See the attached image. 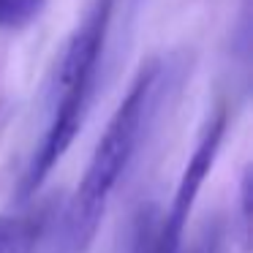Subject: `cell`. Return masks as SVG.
<instances>
[{
  "mask_svg": "<svg viewBox=\"0 0 253 253\" xmlns=\"http://www.w3.org/2000/svg\"><path fill=\"white\" fill-rule=\"evenodd\" d=\"M44 6L46 0H0V30H19L30 25Z\"/></svg>",
  "mask_w": 253,
  "mask_h": 253,
  "instance_id": "5b68a950",
  "label": "cell"
},
{
  "mask_svg": "<svg viewBox=\"0 0 253 253\" xmlns=\"http://www.w3.org/2000/svg\"><path fill=\"white\" fill-rule=\"evenodd\" d=\"M226 126H229V112L223 106L215 109L207 117V123H204L202 133H199V142L193 147L191 158H188L185 169H182L180 182H177L169 212L158 223V237H155V251L158 253H180L182 234H185V226H188V215H191L193 202H196L207 174L215 166V158H218L220 144H223V136H226Z\"/></svg>",
  "mask_w": 253,
  "mask_h": 253,
  "instance_id": "3957f363",
  "label": "cell"
},
{
  "mask_svg": "<svg viewBox=\"0 0 253 253\" xmlns=\"http://www.w3.org/2000/svg\"><path fill=\"white\" fill-rule=\"evenodd\" d=\"M251 169H245L240 180V229H242V248L248 251L251 245Z\"/></svg>",
  "mask_w": 253,
  "mask_h": 253,
  "instance_id": "ba28073f",
  "label": "cell"
},
{
  "mask_svg": "<svg viewBox=\"0 0 253 253\" xmlns=\"http://www.w3.org/2000/svg\"><path fill=\"white\" fill-rule=\"evenodd\" d=\"M161 74H164V68H161L158 57H150L147 63H142L128 93L123 95L120 106L115 109L109 126L101 133L98 144L90 155V164L66 212V240L71 253L87 251L117 182L126 174L131 158L136 155L147 120L155 109Z\"/></svg>",
  "mask_w": 253,
  "mask_h": 253,
  "instance_id": "6da1fadb",
  "label": "cell"
},
{
  "mask_svg": "<svg viewBox=\"0 0 253 253\" xmlns=\"http://www.w3.org/2000/svg\"><path fill=\"white\" fill-rule=\"evenodd\" d=\"M44 231H46L44 210L0 215V253H36Z\"/></svg>",
  "mask_w": 253,
  "mask_h": 253,
  "instance_id": "277c9868",
  "label": "cell"
},
{
  "mask_svg": "<svg viewBox=\"0 0 253 253\" xmlns=\"http://www.w3.org/2000/svg\"><path fill=\"white\" fill-rule=\"evenodd\" d=\"M220 251H223V226H220V220H212L199 231L191 248H185L182 253H220Z\"/></svg>",
  "mask_w": 253,
  "mask_h": 253,
  "instance_id": "52a82bcc",
  "label": "cell"
},
{
  "mask_svg": "<svg viewBox=\"0 0 253 253\" xmlns=\"http://www.w3.org/2000/svg\"><path fill=\"white\" fill-rule=\"evenodd\" d=\"M158 207L150 204L147 210L142 207L136 223H133V248L131 253H158L155 251V237H158Z\"/></svg>",
  "mask_w": 253,
  "mask_h": 253,
  "instance_id": "8992f818",
  "label": "cell"
},
{
  "mask_svg": "<svg viewBox=\"0 0 253 253\" xmlns=\"http://www.w3.org/2000/svg\"><path fill=\"white\" fill-rule=\"evenodd\" d=\"M115 0H93L82 25L74 30L57 63L52 79V117L33 161L19 185V199H28L39 191V185L49 177V171L68 153L77 133L82 131L84 115L93 101V90L98 82V68L106 46Z\"/></svg>",
  "mask_w": 253,
  "mask_h": 253,
  "instance_id": "7a4b0ae2",
  "label": "cell"
}]
</instances>
